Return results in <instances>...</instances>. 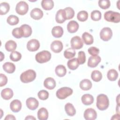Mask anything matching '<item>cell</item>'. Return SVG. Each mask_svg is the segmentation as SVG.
Instances as JSON below:
<instances>
[{"label":"cell","mask_w":120,"mask_h":120,"mask_svg":"<svg viewBox=\"0 0 120 120\" xmlns=\"http://www.w3.org/2000/svg\"><path fill=\"white\" fill-rule=\"evenodd\" d=\"M109 101L107 96L105 94H100L97 98L96 105L101 111L106 110L109 106Z\"/></svg>","instance_id":"1"},{"label":"cell","mask_w":120,"mask_h":120,"mask_svg":"<svg viewBox=\"0 0 120 120\" xmlns=\"http://www.w3.org/2000/svg\"><path fill=\"white\" fill-rule=\"evenodd\" d=\"M36 73L32 69H29L22 73L20 75V80L23 83H28L35 80Z\"/></svg>","instance_id":"2"},{"label":"cell","mask_w":120,"mask_h":120,"mask_svg":"<svg viewBox=\"0 0 120 120\" xmlns=\"http://www.w3.org/2000/svg\"><path fill=\"white\" fill-rule=\"evenodd\" d=\"M51 58V53L46 50L40 52L36 54L35 59L39 63H43L48 61Z\"/></svg>","instance_id":"3"},{"label":"cell","mask_w":120,"mask_h":120,"mask_svg":"<svg viewBox=\"0 0 120 120\" xmlns=\"http://www.w3.org/2000/svg\"><path fill=\"white\" fill-rule=\"evenodd\" d=\"M104 18L108 22L118 23L120 21V14L118 12L108 11L105 13Z\"/></svg>","instance_id":"4"},{"label":"cell","mask_w":120,"mask_h":120,"mask_svg":"<svg viewBox=\"0 0 120 120\" xmlns=\"http://www.w3.org/2000/svg\"><path fill=\"white\" fill-rule=\"evenodd\" d=\"M73 93V90L69 87H62L56 92L57 97L60 99H64Z\"/></svg>","instance_id":"5"},{"label":"cell","mask_w":120,"mask_h":120,"mask_svg":"<svg viewBox=\"0 0 120 120\" xmlns=\"http://www.w3.org/2000/svg\"><path fill=\"white\" fill-rule=\"evenodd\" d=\"M28 9V5L24 1H21L18 2L16 4L15 7V11L16 13L20 15H24L27 13Z\"/></svg>","instance_id":"6"},{"label":"cell","mask_w":120,"mask_h":120,"mask_svg":"<svg viewBox=\"0 0 120 120\" xmlns=\"http://www.w3.org/2000/svg\"><path fill=\"white\" fill-rule=\"evenodd\" d=\"M112 36V32L109 27L103 28L100 32V37L101 39L105 41L110 40Z\"/></svg>","instance_id":"7"},{"label":"cell","mask_w":120,"mask_h":120,"mask_svg":"<svg viewBox=\"0 0 120 120\" xmlns=\"http://www.w3.org/2000/svg\"><path fill=\"white\" fill-rule=\"evenodd\" d=\"M71 46L74 49H80L82 47L83 43L82 40L79 36L73 37L70 41Z\"/></svg>","instance_id":"8"},{"label":"cell","mask_w":120,"mask_h":120,"mask_svg":"<svg viewBox=\"0 0 120 120\" xmlns=\"http://www.w3.org/2000/svg\"><path fill=\"white\" fill-rule=\"evenodd\" d=\"M40 47L39 41L36 39H32L28 41L27 44V49L30 52L37 51Z\"/></svg>","instance_id":"9"},{"label":"cell","mask_w":120,"mask_h":120,"mask_svg":"<svg viewBox=\"0 0 120 120\" xmlns=\"http://www.w3.org/2000/svg\"><path fill=\"white\" fill-rule=\"evenodd\" d=\"M97 112L92 108H88L84 112V117L87 120H94L97 118Z\"/></svg>","instance_id":"10"},{"label":"cell","mask_w":120,"mask_h":120,"mask_svg":"<svg viewBox=\"0 0 120 120\" xmlns=\"http://www.w3.org/2000/svg\"><path fill=\"white\" fill-rule=\"evenodd\" d=\"M27 107L31 110H34L38 106V101L34 98H28L26 101Z\"/></svg>","instance_id":"11"},{"label":"cell","mask_w":120,"mask_h":120,"mask_svg":"<svg viewBox=\"0 0 120 120\" xmlns=\"http://www.w3.org/2000/svg\"><path fill=\"white\" fill-rule=\"evenodd\" d=\"M63 49V44L62 42L59 40L53 41L51 45V50L55 53L60 52Z\"/></svg>","instance_id":"12"},{"label":"cell","mask_w":120,"mask_h":120,"mask_svg":"<svg viewBox=\"0 0 120 120\" xmlns=\"http://www.w3.org/2000/svg\"><path fill=\"white\" fill-rule=\"evenodd\" d=\"M101 61V58L98 55L92 56L88 59V66L90 68H95L98 66Z\"/></svg>","instance_id":"13"},{"label":"cell","mask_w":120,"mask_h":120,"mask_svg":"<svg viewBox=\"0 0 120 120\" xmlns=\"http://www.w3.org/2000/svg\"><path fill=\"white\" fill-rule=\"evenodd\" d=\"M55 20L56 22L59 23H62L66 20L64 9H61L57 11L55 16Z\"/></svg>","instance_id":"14"},{"label":"cell","mask_w":120,"mask_h":120,"mask_svg":"<svg viewBox=\"0 0 120 120\" xmlns=\"http://www.w3.org/2000/svg\"><path fill=\"white\" fill-rule=\"evenodd\" d=\"M10 108L13 112H18L21 109L22 103L21 101L18 99L14 100L10 103Z\"/></svg>","instance_id":"15"},{"label":"cell","mask_w":120,"mask_h":120,"mask_svg":"<svg viewBox=\"0 0 120 120\" xmlns=\"http://www.w3.org/2000/svg\"><path fill=\"white\" fill-rule=\"evenodd\" d=\"M22 37L28 38L30 37L32 33L31 28L28 25L24 24L22 25L20 27Z\"/></svg>","instance_id":"16"},{"label":"cell","mask_w":120,"mask_h":120,"mask_svg":"<svg viewBox=\"0 0 120 120\" xmlns=\"http://www.w3.org/2000/svg\"><path fill=\"white\" fill-rule=\"evenodd\" d=\"M31 18L35 20H39L43 16V11L38 8H35L33 9L30 14Z\"/></svg>","instance_id":"17"},{"label":"cell","mask_w":120,"mask_h":120,"mask_svg":"<svg viewBox=\"0 0 120 120\" xmlns=\"http://www.w3.org/2000/svg\"><path fill=\"white\" fill-rule=\"evenodd\" d=\"M44 86L49 90H52L56 86V82L53 78L52 77L46 78L44 82Z\"/></svg>","instance_id":"18"},{"label":"cell","mask_w":120,"mask_h":120,"mask_svg":"<svg viewBox=\"0 0 120 120\" xmlns=\"http://www.w3.org/2000/svg\"><path fill=\"white\" fill-rule=\"evenodd\" d=\"M79 28L78 23L75 21H70L67 25V29L69 33H73L76 32Z\"/></svg>","instance_id":"19"},{"label":"cell","mask_w":120,"mask_h":120,"mask_svg":"<svg viewBox=\"0 0 120 120\" xmlns=\"http://www.w3.org/2000/svg\"><path fill=\"white\" fill-rule=\"evenodd\" d=\"M1 97L5 100H9L13 96V90L10 88L3 89L1 92Z\"/></svg>","instance_id":"20"},{"label":"cell","mask_w":120,"mask_h":120,"mask_svg":"<svg viewBox=\"0 0 120 120\" xmlns=\"http://www.w3.org/2000/svg\"><path fill=\"white\" fill-rule=\"evenodd\" d=\"M52 36L56 38L61 37L63 34V28L60 26H54L52 30Z\"/></svg>","instance_id":"21"},{"label":"cell","mask_w":120,"mask_h":120,"mask_svg":"<svg viewBox=\"0 0 120 120\" xmlns=\"http://www.w3.org/2000/svg\"><path fill=\"white\" fill-rule=\"evenodd\" d=\"M82 103L86 105H89L92 104L94 101V98L91 95L86 94L83 95L82 97Z\"/></svg>","instance_id":"22"},{"label":"cell","mask_w":120,"mask_h":120,"mask_svg":"<svg viewBox=\"0 0 120 120\" xmlns=\"http://www.w3.org/2000/svg\"><path fill=\"white\" fill-rule=\"evenodd\" d=\"M38 117L40 120H46L48 117V112L47 109L44 107L41 108L38 112Z\"/></svg>","instance_id":"23"},{"label":"cell","mask_w":120,"mask_h":120,"mask_svg":"<svg viewBox=\"0 0 120 120\" xmlns=\"http://www.w3.org/2000/svg\"><path fill=\"white\" fill-rule=\"evenodd\" d=\"M3 68L6 72L11 74L14 72L15 69V67L13 63L10 62H7L3 64Z\"/></svg>","instance_id":"24"},{"label":"cell","mask_w":120,"mask_h":120,"mask_svg":"<svg viewBox=\"0 0 120 120\" xmlns=\"http://www.w3.org/2000/svg\"><path fill=\"white\" fill-rule=\"evenodd\" d=\"M82 39L84 43L87 45H90L93 43V36L87 32H85L82 34Z\"/></svg>","instance_id":"25"},{"label":"cell","mask_w":120,"mask_h":120,"mask_svg":"<svg viewBox=\"0 0 120 120\" xmlns=\"http://www.w3.org/2000/svg\"><path fill=\"white\" fill-rule=\"evenodd\" d=\"M92 87L91 81L88 79H83L80 82V87L83 90H88Z\"/></svg>","instance_id":"26"},{"label":"cell","mask_w":120,"mask_h":120,"mask_svg":"<svg viewBox=\"0 0 120 120\" xmlns=\"http://www.w3.org/2000/svg\"><path fill=\"white\" fill-rule=\"evenodd\" d=\"M65 110L67 114L70 116H74L76 113V110L74 106L70 103L66 104L65 106Z\"/></svg>","instance_id":"27"},{"label":"cell","mask_w":120,"mask_h":120,"mask_svg":"<svg viewBox=\"0 0 120 120\" xmlns=\"http://www.w3.org/2000/svg\"><path fill=\"white\" fill-rule=\"evenodd\" d=\"M55 71L56 74L59 77L64 76L67 73V70L65 67L62 65L57 66L55 68Z\"/></svg>","instance_id":"28"},{"label":"cell","mask_w":120,"mask_h":120,"mask_svg":"<svg viewBox=\"0 0 120 120\" xmlns=\"http://www.w3.org/2000/svg\"><path fill=\"white\" fill-rule=\"evenodd\" d=\"M41 6L44 9L49 10L53 8L54 3L52 0H43L41 1Z\"/></svg>","instance_id":"29"},{"label":"cell","mask_w":120,"mask_h":120,"mask_svg":"<svg viewBox=\"0 0 120 120\" xmlns=\"http://www.w3.org/2000/svg\"><path fill=\"white\" fill-rule=\"evenodd\" d=\"M17 46L16 43L13 40H9L5 44V49L8 52H13Z\"/></svg>","instance_id":"30"},{"label":"cell","mask_w":120,"mask_h":120,"mask_svg":"<svg viewBox=\"0 0 120 120\" xmlns=\"http://www.w3.org/2000/svg\"><path fill=\"white\" fill-rule=\"evenodd\" d=\"M68 68L71 70L76 69L79 66V64L77 58H74L70 60L67 63Z\"/></svg>","instance_id":"31"},{"label":"cell","mask_w":120,"mask_h":120,"mask_svg":"<svg viewBox=\"0 0 120 120\" xmlns=\"http://www.w3.org/2000/svg\"><path fill=\"white\" fill-rule=\"evenodd\" d=\"M107 76L108 79L109 80L111 81H114L117 79L118 76V74L116 70L114 69H111L108 71Z\"/></svg>","instance_id":"32"},{"label":"cell","mask_w":120,"mask_h":120,"mask_svg":"<svg viewBox=\"0 0 120 120\" xmlns=\"http://www.w3.org/2000/svg\"><path fill=\"white\" fill-rule=\"evenodd\" d=\"M91 79L95 82H98L100 81L102 78V73L98 70H94L91 74Z\"/></svg>","instance_id":"33"},{"label":"cell","mask_w":120,"mask_h":120,"mask_svg":"<svg viewBox=\"0 0 120 120\" xmlns=\"http://www.w3.org/2000/svg\"><path fill=\"white\" fill-rule=\"evenodd\" d=\"M10 6L8 3L7 2H2L0 6V15H5L9 10Z\"/></svg>","instance_id":"34"},{"label":"cell","mask_w":120,"mask_h":120,"mask_svg":"<svg viewBox=\"0 0 120 120\" xmlns=\"http://www.w3.org/2000/svg\"><path fill=\"white\" fill-rule=\"evenodd\" d=\"M19 20L17 16L14 15H9L7 20V22L11 25H15L18 24Z\"/></svg>","instance_id":"35"},{"label":"cell","mask_w":120,"mask_h":120,"mask_svg":"<svg viewBox=\"0 0 120 120\" xmlns=\"http://www.w3.org/2000/svg\"><path fill=\"white\" fill-rule=\"evenodd\" d=\"M75 55V51L72 48H69L66 49L64 52V56L67 59H71L73 58Z\"/></svg>","instance_id":"36"},{"label":"cell","mask_w":120,"mask_h":120,"mask_svg":"<svg viewBox=\"0 0 120 120\" xmlns=\"http://www.w3.org/2000/svg\"><path fill=\"white\" fill-rule=\"evenodd\" d=\"M64 10L65 11L66 20H69L73 18L75 15V11L72 8L68 7L65 8Z\"/></svg>","instance_id":"37"},{"label":"cell","mask_w":120,"mask_h":120,"mask_svg":"<svg viewBox=\"0 0 120 120\" xmlns=\"http://www.w3.org/2000/svg\"><path fill=\"white\" fill-rule=\"evenodd\" d=\"M88 13L84 10L80 11L77 15V19L81 22H84L88 19Z\"/></svg>","instance_id":"38"},{"label":"cell","mask_w":120,"mask_h":120,"mask_svg":"<svg viewBox=\"0 0 120 120\" xmlns=\"http://www.w3.org/2000/svg\"><path fill=\"white\" fill-rule=\"evenodd\" d=\"M21 58V54L17 51H13L10 54V59L13 61H18Z\"/></svg>","instance_id":"39"},{"label":"cell","mask_w":120,"mask_h":120,"mask_svg":"<svg viewBox=\"0 0 120 120\" xmlns=\"http://www.w3.org/2000/svg\"><path fill=\"white\" fill-rule=\"evenodd\" d=\"M91 18L92 20L97 21L101 18V13L99 10H94L91 13Z\"/></svg>","instance_id":"40"},{"label":"cell","mask_w":120,"mask_h":120,"mask_svg":"<svg viewBox=\"0 0 120 120\" xmlns=\"http://www.w3.org/2000/svg\"><path fill=\"white\" fill-rule=\"evenodd\" d=\"M110 1L108 0H99L98 1V5L102 9H106L110 6Z\"/></svg>","instance_id":"41"},{"label":"cell","mask_w":120,"mask_h":120,"mask_svg":"<svg viewBox=\"0 0 120 120\" xmlns=\"http://www.w3.org/2000/svg\"><path fill=\"white\" fill-rule=\"evenodd\" d=\"M38 95L39 98L43 100L47 99L49 97V93L48 91L44 90H40Z\"/></svg>","instance_id":"42"},{"label":"cell","mask_w":120,"mask_h":120,"mask_svg":"<svg viewBox=\"0 0 120 120\" xmlns=\"http://www.w3.org/2000/svg\"><path fill=\"white\" fill-rule=\"evenodd\" d=\"M77 59L79 64H84L86 60L85 52L83 51H80L78 52V56Z\"/></svg>","instance_id":"43"},{"label":"cell","mask_w":120,"mask_h":120,"mask_svg":"<svg viewBox=\"0 0 120 120\" xmlns=\"http://www.w3.org/2000/svg\"><path fill=\"white\" fill-rule=\"evenodd\" d=\"M12 34L13 36L17 38H20L22 37L20 28H16L13 29Z\"/></svg>","instance_id":"44"},{"label":"cell","mask_w":120,"mask_h":120,"mask_svg":"<svg viewBox=\"0 0 120 120\" xmlns=\"http://www.w3.org/2000/svg\"><path fill=\"white\" fill-rule=\"evenodd\" d=\"M88 52L92 56L98 55L99 52V50L96 47L92 46L89 48L88 50Z\"/></svg>","instance_id":"45"},{"label":"cell","mask_w":120,"mask_h":120,"mask_svg":"<svg viewBox=\"0 0 120 120\" xmlns=\"http://www.w3.org/2000/svg\"><path fill=\"white\" fill-rule=\"evenodd\" d=\"M0 86L2 87L7 84L8 82V78L7 76L3 74H0Z\"/></svg>","instance_id":"46"},{"label":"cell","mask_w":120,"mask_h":120,"mask_svg":"<svg viewBox=\"0 0 120 120\" xmlns=\"http://www.w3.org/2000/svg\"><path fill=\"white\" fill-rule=\"evenodd\" d=\"M5 120H15V118L13 115L8 114V115L6 116V118H5Z\"/></svg>","instance_id":"47"},{"label":"cell","mask_w":120,"mask_h":120,"mask_svg":"<svg viewBox=\"0 0 120 120\" xmlns=\"http://www.w3.org/2000/svg\"><path fill=\"white\" fill-rule=\"evenodd\" d=\"M25 120H36V118H35V117H34L33 116H30V115H29V116H27L26 118H25Z\"/></svg>","instance_id":"48"}]
</instances>
